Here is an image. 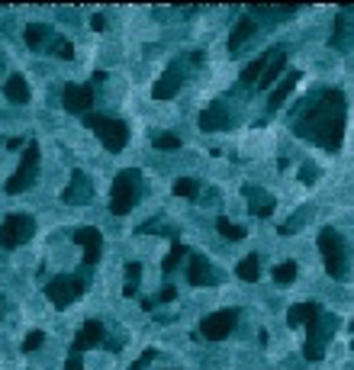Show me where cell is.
<instances>
[{"label": "cell", "instance_id": "obj_20", "mask_svg": "<svg viewBox=\"0 0 354 370\" xmlns=\"http://www.w3.org/2000/svg\"><path fill=\"white\" fill-rule=\"evenodd\" d=\"M23 39H26V46L32 49V52H42V49H49L52 46V26H46V23H30L23 30Z\"/></svg>", "mask_w": 354, "mask_h": 370}, {"label": "cell", "instance_id": "obj_12", "mask_svg": "<svg viewBox=\"0 0 354 370\" xmlns=\"http://www.w3.org/2000/svg\"><path fill=\"white\" fill-rule=\"evenodd\" d=\"M71 238H75L77 245L84 248V264L94 267L100 261V251H103V238H100V229L94 226H81L71 232Z\"/></svg>", "mask_w": 354, "mask_h": 370}, {"label": "cell", "instance_id": "obj_24", "mask_svg": "<svg viewBox=\"0 0 354 370\" xmlns=\"http://www.w3.org/2000/svg\"><path fill=\"white\" fill-rule=\"evenodd\" d=\"M267 58H271V49H267V52L261 55V58H255L248 65V68L241 71V84H245V87H251V84L255 81H261V75H264V68H267Z\"/></svg>", "mask_w": 354, "mask_h": 370}, {"label": "cell", "instance_id": "obj_25", "mask_svg": "<svg viewBox=\"0 0 354 370\" xmlns=\"http://www.w3.org/2000/svg\"><path fill=\"white\" fill-rule=\"evenodd\" d=\"M139 280H142V264L139 261H129L126 264V283H122V296H136L139 293Z\"/></svg>", "mask_w": 354, "mask_h": 370}, {"label": "cell", "instance_id": "obj_3", "mask_svg": "<svg viewBox=\"0 0 354 370\" xmlns=\"http://www.w3.org/2000/svg\"><path fill=\"white\" fill-rule=\"evenodd\" d=\"M139 190H142V174H139L136 167L120 171L113 181V193H110V212H113V216L132 212V206H136V200H139Z\"/></svg>", "mask_w": 354, "mask_h": 370}, {"label": "cell", "instance_id": "obj_34", "mask_svg": "<svg viewBox=\"0 0 354 370\" xmlns=\"http://www.w3.org/2000/svg\"><path fill=\"white\" fill-rule=\"evenodd\" d=\"M155 148H161V151H174V148H181V139L171 136V132H165V136H155Z\"/></svg>", "mask_w": 354, "mask_h": 370}, {"label": "cell", "instance_id": "obj_21", "mask_svg": "<svg viewBox=\"0 0 354 370\" xmlns=\"http://www.w3.org/2000/svg\"><path fill=\"white\" fill-rule=\"evenodd\" d=\"M4 97H7L10 103H30L32 91H30V84H26V77L23 75H10L7 81H4Z\"/></svg>", "mask_w": 354, "mask_h": 370}, {"label": "cell", "instance_id": "obj_40", "mask_svg": "<svg viewBox=\"0 0 354 370\" xmlns=\"http://www.w3.org/2000/svg\"><path fill=\"white\" fill-rule=\"evenodd\" d=\"M155 306H158V300H155V296H148V300H142V310H145V312H151V310H155Z\"/></svg>", "mask_w": 354, "mask_h": 370}, {"label": "cell", "instance_id": "obj_43", "mask_svg": "<svg viewBox=\"0 0 354 370\" xmlns=\"http://www.w3.org/2000/svg\"><path fill=\"white\" fill-rule=\"evenodd\" d=\"M351 332H354V319H351Z\"/></svg>", "mask_w": 354, "mask_h": 370}, {"label": "cell", "instance_id": "obj_17", "mask_svg": "<svg viewBox=\"0 0 354 370\" xmlns=\"http://www.w3.org/2000/svg\"><path fill=\"white\" fill-rule=\"evenodd\" d=\"M232 126V116H229V110L222 103H210L200 113V129L203 132H219V129H229Z\"/></svg>", "mask_w": 354, "mask_h": 370}, {"label": "cell", "instance_id": "obj_2", "mask_svg": "<svg viewBox=\"0 0 354 370\" xmlns=\"http://www.w3.org/2000/svg\"><path fill=\"white\" fill-rule=\"evenodd\" d=\"M286 322L290 325H306V345H303V355L309 364L322 361L325 355V341L331 338V332L339 328V316L335 312H322L319 302H296L286 312Z\"/></svg>", "mask_w": 354, "mask_h": 370}, {"label": "cell", "instance_id": "obj_35", "mask_svg": "<svg viewBox=\"0 0 354 370\" xmlns=\"http://www.w3.org/2000/svg\"><path fill=\"white\" fill-rule=\"evenodd\" d=\"M316 177H319V167L312 165V161L300 167V184H306V187H312V184H316Z\"/></svg>", "mask_w": 354, "mask_h": 370}, {"label": "cell", "instance_id": "obj_10", "mask_svg": "<svg viewBox=\"0 0 354 370\" xmlns=\"http://www.w3.org/2000/svg\"><path fill=\"white\" fill-rule=\"evenodd\" d=\"M61 103L68 113H91L94 106V84H65V91H61Z\"/></svg>", "mask_w": 354, "mask_h": 370}, {"label": "cell", "instance_id": "obj_5", "mask_svg": "<svg viewBox=\"0 0 354 370\" xmlns=\"http://www.w3.org/2000/svg\"><path fill=\"white\" fill-rule=\"evenodd\" d=\"M84 122H87V129H91L94 136L103 142L106 151H122L129 145V126L122 120H113V116H97V113H87L84 116Z\"/></svg>", "mask_w": 354, "mask_h": 370}, {"label": "cell", "instance_id": "obj_27", "mask_svg": "<svg viewBox=\"0 0 354 370\" xmlns=\"http://www.w3.org/2000/svg\"><path fill=\"white\" fill-rule=\"evenodd\" d=\"M184 257H187V248H184V245L177 242V238H174V245H171V251H167V257L161 261V271H165V274H171L174 267H177V264L184 261Z\"/></svg>", "mask_w": 354, "mask_h": 370}, {"label": "cell", "instance_id": "obj_6", "mask_svg": "<svg viewBox=\"0 0 354 370\" xmlns=\"http://www.w3.org/2000/svg\"><path fill=\"white\" fill-rule=\"evenodd\" d=\"M87 283H84L81 274H61V277H52L46 283V296L55 310H68L75 300H81Z\"/></svg>", "mask_w": 354, "mask_h": 370}, {"label": "cell", "instance_id": "obj_9", "mask_svg": "<svg viewBox=\"0 0 354 370\" xmlns=\"http://www.w3.org/2000/svg\"><path fill=\"white\" fill-rule=\"evenodd\" d=\"M235 322H239V310H219V312H213V316H206L203 322H200V332L196 335L206 338V341H222V338L232 335Z\"/></svg>", "mask_w": 354, "mask_h": 370}, {"label": "cell", "instance_id": "obj_32", "mask_svg": "<svg viewBox=\"0 0 354 370\" xmlns=\"http://www.w3.org/2000/svg\"><path fill=\"white\" fill-rule=\"evenodd\" d=\"M306 219H309V212H306V210H300V212H296V216H293V219H290V222H284V226H280L277 232H280V235H293L296 229H300Z\"/></svg>", "mask_w": 354, "mask_h": 370}, {"label": "cell", "instance_id": "obj_14", "mask_svg": "<svg viewBox=\"0 0 354 370\" xmlns=\"http://www.w3.org/2000/svg\"><path fill=\"white\" fill-rule=\"evenodd\" d=\"M181 84H184V68H181V65H171V68H167L165 75L158 77V84L151 87V97H155V100H171V97H177Z\"/></svg>", "mask_w": 354, "mask_h": 370}, {"label": "cell", "instance_id": "obj_23", "mask_svg": "<svg viewBox=\"0 0 354 370\" xmlns=\"http://www.w3.org/2000/svg\"><path fill=\"white\" fill-rule=\"evenodd\" d=\"M300 77H303L300 71H290V75L284 77V84H280V87H274V91H271V103H267V110H271V113H274V110H280V103H284V100L293 94V87L300 84Z\"/></svg>", "mask_w": 354, "mask_h": 370}, {"label": "cell", "instance_id": "obj_36", "mask_svg": "<svg viewBox=\"0 0 354 370\" xmlns=\"http://www.w3.org/2000/svg\"><path fill=\"white\" fill-rule=\"evenodd\" d=\"M155 357H158V351H155V347H148V351H142V355H139V361L132 364V370H142V367H148V364L155 361Z\"/></svg>", "mask_w": 354, "mask_h": 370}, {"label": "cell", "instance_id": "obj_7", "mask_svg": "<svg viewBox=\"0 0 354 370\" xmlns=\"http://www.w3.org/2000/svg\"><path fill=\"white\" fill-rule=\"evenodd\" d=\"M32 232H36V219L26 212H13L0 222V248H16V245L30 242Z\"/></svg>", "mask_w": 354, "mask_h": 370}, {"label": "cell", "instance_id": "obj_41", "mask_svg": "<svg viewBox=\"0 0 354 370\" xmlns=\"http://www.w3.org/2000/svg\"><path fill=\"white\" fill-rule=\"evenodd\" d=\"M106 81V71H94V77H91V84L97 87V84H103Z\"/></svg>", "mask_w": 354, "mask_h": 370}, {"label": "cell", "instance_id": "obj_13", "mask_svg": "<svg viewBox=\"0 0 354 370\" xmlns=\"http://www.w3.org/2000/svg\"><path fill=\"white\" fill-rule=\"evenodd\" d=\"M91 197H94L91 177H87L84 171H75V174H71V184L61 190V200L71 203V206H81V203H91Z\"/></svg>", "mask_w": 354, "mask_h": 370}, {"label": "cell", "instance_id": "obj_8", "mask_svg": "<svg viewBox=\"0 0 354 370\" xmlns=\"http://www.w3.org/2000/svg\"><path fill=\"white\" fill-rule=\"evenodd\" d=\"M36 177H39V142H30L23 151V161L16 167V174L7 181V193H23V190H30L32 184H36Z\"/></svg>", "mask_w": 354, "mask_h": 370}, {"label": "cell", "instance_id": "obj_15", "mask_svg": "<svg viewBox=\"0 0 354 370\" xmlns=\"http://www.w3.org/2000/svg\"><path fill=\"white\" fill-rule=\"evenodd\" d=\"M106 341V328L97 322V319H91V322L81 325V332L75 335V345H71V351L75 355H81V351H87V347H97Z\"/></svg>", "mask_w": 354, "mask_h": 370}, {"label": "cell", "instance_id": "obj_1", "mask_svg": "<svg viewBox=\"0 0 354 370\" xmlns=\"http://www.w3.org/2000/svg\"><path fill=\"white\" fill-rule=\"evenodd\" d=\"M293 136L312 145L335 151L345 139V94L322 91L316 100H309L293 120Z\"/></svg>", "mask_w": 354, "mask_h": 370}, {"label": "cell", "instance_id": "obj_38", "mask_svg": "<svg viewBox=\"0 0 354 370\" xmlns=\"http://www.w3.org/2000/svg\"><path fill=\"white\" fill-rule=\"evenodd\" d=\"M91 30H94V32H103V30H106V16H103V13H94V16H91Z\"/></svg>", "mask_w": 354, "mask_h": 370}, {"label": "cell", "instance_id": "obj_33", "mask_svg": "<svg viewBox=\"0 0 354 370\" xmlns=\"http://www.w3.org/2000/svg\"><path fill=\"white\" fill-rule=\"evenodd\" d=\"M42 345H46V332H39V328L23 338V351H26V355H30V351H39Z\"/></svg>", "mask_w": 354, "mask_h": 370}, {"label": "cell", "instance_id": "obj_31", "mask_svg": "<svg viewBox=\"0 0 354 370\" xmlns=\"http://www.w3.org/2000/svg\"><path fill=\"white\" fill-rule=\"evenodd\" d=\"M49 52H55L58 58H65V61H71V58H75V46H71L68 39H61V36H55V39H52V46H49Z\"/></svg>", "mask_w": 354, "mask_h": 370}, {"label": "cell", "instance_id": "obj_30", "mask_svg": "<svg viewBox=\"0 0 354 370\" xmlns=\"http://www.w3.org/2000/svg\"><path fill=\"white\" fill-rule=\"evenodd\" d=\"M274 280H277L280 287L293 283V280H296V264H293V261H284V264L274 267Z\"/></svg>", "mask_w": 354, "mask_h": 370}, {"label": "cell", "instance_id": "obj_39", "mask_svg": "<svg viewBox=\"0 0 354 370\" xmlns=\"http://www.w3.org/2000/svg\"><path fill=\"white\" fill-rule=\"evenodd\" d=\"M174 296H177V290H174V287H165L158 296H155V300H158V302H171Z\"/></svg>", "mask_w": 354, "mask_h": 370}, {"label": "cell", "instance_id": "obj_26", "mask_svg": "<svg viewBox=\"0 0 354 370\" xmlns=\"http://www.w3.org/2000/svg\"><path fill=\"white\" fill-rule=\"evenodd\" d=\"M235 274H239L241 280H258V274H261V261H258L255 255L241 257V261H239V267H235Z\"/></svg>", "mask_w": 354, "mask_h": 370}, {"label": "cell", "instance_id": "obj_28", "mask_svg": "<svg viewBox=\"0 0 354 370\" xmlns=\"http://www.w3.org/2000/svg\"><path fill=\"white\" fill-rule=\"evenodd\" d=\"M216 229H219V235H222V238H229V242H241V238H245V229L235 226V222H229L226 216H222V219H216Z\"/></svg>", "mask_w": 354, "mask_h": 370}, {"label": "cell", "instance_id": "obj_19", "mask_svg": "<svg viewBox=\"0 0 354 370\" xmlns=\"http://www.w3.org/2000/svg\"><path fill=\"white\" fill-rule=\"evenodd\" d=\"M187 280H190V287H213V271L203 255H190Z\"/></svg>", "mask_w": 354, "mask_h": 370}, {"label": "cell", "instance_id": "obj_37", "mask_svg": "<svg viewBox=\"0 0 354 370\" xmlns=\"http://www.w3.org/2000/svg\"><path fill=\"white\" fill-rule=\"evenodd\" d=\"M61 370H84V361L75 355V351H71V355H68V361H65V367H61Z\"/></svg>", "mask_w": 354, "mask_h": 370}, {"label": "cell", "instance_id": "obj_42", "mask_svg": "<svg viewBox=\"0 0 354 370\" xmlns=\"http://www.w3.org/2000/svg\"><path fill=\"white\" fill-rule=\"evenodd\" d=\"M7 148H23V139H7Z\"/></svg>", "mask_w": 354, "mask_h": 370}, {"label": "cell", "instance_id": "obj_4", "mask_svg": "<svg viewBox=\"0 0 354 370\" xmlns=\"http://www.w3.org/2000/svg\"><path fill=\"white\" fill-rule=\"evenodd\" d=\"M319 255H322V264L329 271V277L341 280L348 274V245L335 229H322L319 232Z\"/></svg>", "mask_w": 354, "mask_h": 370}, {"label": "cell", "instance_id": "obj_22", "mask_svg": "<svg viewBox=\"0 0 354 370\" xmlns=\"http://www.w3.org/2000/svg\"><path fill=\"white\" fill-rule=\"evenodd\" d=\"M258 32V23L251 20V16H241L239 23H235V30H232V36H229V52H239L245 42H248L251 36Z\"/></svg>", "mask_w": 354, "mask_h": 370}, {"label": "cell", "instance_id": "obj_11", "mask_svg": "<svg viewBox=\"0 0 354 370\" xmlns=\"http://www.w3.org/2000/svg\"><path fill=\"white\" fill-rule=\"evenodd\" d=\"M354 7H341L335 23H331V36H329V46L339 49V52H348L354 42Z\"/></svg>", "mask_w": 354, "mask_h": 370}, {"label": "cell", "instance_id": "obj_16", "mask_svg": "<svg viewBox=\"0 0 354 370\" xmlns=\"http://www.w3.org/2000/svg\"><path fill=\"white\" fill-rule=\"evenodd\" d=\"M241 197L248 200V212L258 216V219H267V216L274 212V206H277L271 193H264L261 187H241Z\"/></svg>", "mask_w": 354, "mask_h": 370}, {"label": "cell", "instance_id": "obj_29", "mask_svg": "<svg viewBox=\"0 0 354 370\" xmlns=\"http://www.w3.org/2000/svg\"><path fill=\"white\" fill-rule=\"evenodd\" d=\"M174 193H177V197L194 200L196 193H200V181H194V177H181V181H174Z\"/></svg>", "mask_w": 354, "mask_h": 370}, {"label": "cell", "instance_id": "obj_18", "mask_svg": "<svg viewBox=\"0 0 354 370\" xmlns=\"http://www.w3.org/2000/svg\"><path fill=\"white\" fill-rule=\"evenodd\" d=\"M284 68H286V49L280 46V49H271V58H267V68H264V75H261V81H258V87H274L277 84V77L284 75Z\"/></svg>", "mask_w": 354, "mask_h": 370}]
</instances>
